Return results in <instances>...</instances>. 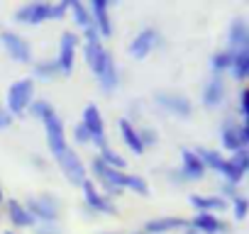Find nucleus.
<instances>
[{"label":"nucleus","mask_w":249,"mask_h":234,"mask_svg":"<svg viewBox=\"0 0 249 234\" xmlns=\"http://www.w3.org/2000/svg\"><path fill=\"white\" fill-rule=\"evenodd\" d=\"M22 202H25L27 212L35 217L37 224H42V222H59V219H61V210H64V205H61V200H59L54 193L27 195Z\"/></svg>","instance_id":"nucleus-4"},{"label":"nucleus","mask_w":249,"mask_h":234,"mask_svg":"<svg viewBox=\"0 0 249 234\" xmlns=\"http://www.w3.org/2000/svg\"><path fill=\"white\" fill-rule=\"evenodd\" d=\"M196 154H198V159L203 161V166H205V171H213V173H222V168H225V161H227V156H222L217 149H208V147H196L193 149Z\"/></svg>","instance_id":"nucleus-23"},{"label":"nucleus","mask_w":249,"mask_h":234,"mask_svg":"<svg viewBox=\"0 0 249 234\" xmlns=\"http://www.w3.org/2000/svg\"><path fill=\"white\" fill-rule=\"evenodd\" d=\"M35 100V78H18L15 83L8 85L5 95V112L13 117H22Z\"/></svg>","instance_id":"nucleus-3"},{"label":"nucleus","mask_w":249,"mask_h":234,"mask_svg":"<svg viewBox=\"0 0 249 234\" xmlns=\"http://www.w3.org/2000/svg\"><path fill=\"white\" fill-rule=\"evenodd\" d=\"M120 137H122L124 147H127L135 156H142L144 154V147H142L140 134H137V125H132L127 117H122V120H120Z\"/></svg>","instance_id":"nucleus-22"},{"label":"nucleus","mask_w":249,"mask_h":234,"mask_svg":"<svg viewBox=\"0 0 249 234\" xmlns=\"http://www.w3.org/2000/svg\"><path fill=\"white\" fill-rule=\"evenodd\" d=\"M83 42H103V39H100L98 30L90 25V27H86V30H83Z\"/></svg>","instance_id":"nucleus-39"},{"label":"nucleus","mask_w":249,"mask_h":234,"mask_svg":"<svg viewBox=\"0 0 249 234\" xmlns=\"http://www.w3.org/2000/svg\"><path fill=\"white\" fill-rule=\"evenodd\" d=\"M0 44H3L5 54L13 61H18V64H32V47L15 30H3V32H0Z\"/></svg>","instance_id":"nucleus-12"},{"label":"nucleus","mask_w":249,"mask_h":234,"mask_svg":"<svg viewBox=\"0 0 249 234\" xmlns=\"http://www.w3.org/2000/svg\"><path fill=\"white\" fill-rule=\"evenodd\" d=\"M154 105L174 117H178V120H188V117L193 115V102L191 98H186L183 93H174V90H157L154 93Z\"/></svg>","instance_id":"nucleus-7"},{"label":"nucleus","mask_w":249,"mask_h":234,"mask_svg":"<svg viewBox=\"0 0 249 234\" xmlns=\"http://www.w3.org/2000/svg\"><path fill=\"white\" fill-rule=\"evenodd\" d=\"M83 59H86V66L93 71L100 90L112 95L120 88V68H117L112 54L105 49V44L103 42H83Z\"/></svg>","instance_id":"nucleus-1"},{"label":"nucleus","mask_w":249,"mask_h":234,"mask_svg":"<svg viewBox=\"0 0 249 234\" xmlns=\"http://www.w3.org/2000/svg\"><path fill=\"white\" fill-rule=\"evenodd\" d=\"M5 202V193H3V185H0V205Z\"/></svg>","instance_id":"nucleus-42"},{"label":"nucleus","mask_w":249,"mask_h":234,"mask_svg":"<svg viewBox=\"0 0 249 234\" xmlns=\"http://www.w3.org/2000/svg\"><path fill=\"white\" fill-rule=\"evenodd\" d=\"M56 166H59V171L66 176V181H69L71 185H76V188H81L83 181L90 178V176H88V166L83 164V159H81L71 147L56 159Z\"/></svg>","instance_id":"nucleus-11"},{"label":"nucleus","mask_w":249,"mask_h":234,"mask_svg":"<svg viewBox=\"0 0 249 234\" xmlns=\"http://www.w3.org/2000/svg\"><path fill=\"white\" fill-rule=\"evenodd\" d=\"M0 219H3V212H0Z\"/></svg>","instance_id":"nucleus-47"},{"label":"nucleus","mask_w":249,"mask_h":234,"mask_svg":"<svg viewBox=\"0 0 249 234\" xmlns=\"http://www.w3.org/2000/svg\"><path fill=\"white\" fill-rule=\"evenodd\" d=\"M239 120H234L232 115H227L225 120H222V125H220V144H222V149L227 151V154H232V151H237V149H247L244 144H242V139H239Z\"/></svg>","instance_id":"nucleus-19"},{"label":"nucleus","mask_w":249,"mask_h":234,"mask_svg":"<svg viewBox=\"0 0 249 234\" xmlns=\"http://www.w3.org/2000/svg\"><path fill=\"white\" fill-rule=\"evenodd\" d=\"M59 76H61V71H59L56 59H39V61H32V78L54 81V78H59Z\"/></svg>","instance_id":"nucleus-26"},{"label":"nucleus","mask_w":249,"mask_h":234,"mask_svg":"<svg viewBox=\"0 0 249 234\" xmlns=\"http://www.w3.org/2000/svg\"><path fill=\"white\" fill-rule=\"evenodd\" d=\"M161 44H164V37H161V32H159L157 27H142V30L132 37V42L127 44V54H130L132 59L142 61V59H147L152 51H157Z\"/></svg>","instance_id":"nucleus-9"},{"label":"nucleus","mask_w":249,"mask_h":234,"mask_svg":"<svg viewBox=\"0 0 249 234\" xmlns=\"http://www.w3.org/2000/svg\"><path fill=\"white\" fill-rule=\"evenodd\" d=\"M73 142L78 144V147H88L90 144V137H88V132H86V127L78 122V125H73Z\"/></svg>","instance_id":"nucleus-37"},{"label":"nucleus","mask_w":249,"mask_h":234,"mask_svg":"<svg viewBox=\"0 0 249 234\" xmlns=\"http://www.w3.org/2000/svg\"><path fill=\"white\" fill-rule=\"evenodd\" d=\"M176 229H188V219L181 215H161V217L147 219L142 227V232H147V234H169Z\"/></svg>","instance_id":"nucleus-16"},{"label":"nucleus","mask_w":249,"mask_h":234,"mask_svg":"<svg viewBox=\"0 0 249 234\" xmlns=\"http://www.w3.org/2000/svg\"><path fill=\"white\" fill-rule=\"evenodd\" d=\"M117 185H120L122 190H132L135 195H149V183L144 181V176H137V173L120 171Z\"/></svg>","instance_id":"nucleus-24"},{"label":"nucleus","mask_w":249,"mask_h":234,"mask_svg":"<svg viewBox=\"0 0 249 234\" xmlns=\"http://www.w3.org/2000/svg\"><path fill=\"white\" fill-rule=\"evenodd\" d=\"M181 173H183V178L188 181V183H198V181H203L205 178V166H203V161L198 159V154L193 151V149H188V147H183L181 149V168H178Z\"/></svg>","instance_id":"nucleus-18"},{"label":"nucleus","mask_w":249,"mask_h":234,"mask_svg":"<svg viewBox=\"0 0 249 234\" xmlns=\"http://www.w3.org/2000/svg\"><path fill=\"white\" fill-rule=\"evenodd\" d=\"M98 234H120V232H98Z\"/></svg>","instance_id":"nucleus-44"},{"label":"nucleus","mask_w":249,"mask_h":234,"mask_svg":"<svg viewBox=\"0 0 249 234\" xmlns=\"http://www.w3.org/2000/svg\"><path fill=\"white\" fill-rule=\"evenodd\" d=\"M10 125H13V117L5 112V107H3V105H0V130H8Z\"/></svg>","instance_id":"nucleus-40"},{"label":"nucleus","mask_w":249,"mask_h":234,"mask_svg":"<svg viewBox=\"0 0 249 234\" xmlns=\"http://www.w3.org/2000/svg\"><path fill=\"white\" fill-rule=\"evenodd\" d=\"M105 166H110V168H115V171H124V166H127V161H124V156H120L112 147H105V149H100L98 154H95Z\"/></svg>","instance_id":"nucleus-29"},{"label":"nucleus","mask_w":249,"mask_h":234,"mask_svg":"<svg viewBox=\"0 0 249 234\" xmlns=\"http://www.w3.org/2000/svg\"><path fill=\"white\" fill-rule=\"evenodd\" d=\"M237 117H239V122H247V117H249V90L244 85L239 88V95H237Z\"/></svg>","instance_id":"nucleus-32"},{"label":"nucleus","mask_w":249,"mask_h":234,"mask_svg":"<svg viewBox=\"0 0 249 234\" xmlns=\"http://www.w3.org/2000/svg\"><path fill=\"white\" fill-rule=\"evenodd\" d=\"M81 125L86 127L88 137H90V144L100 151L107 144V134H105V122H103V115H100V107L95 102H88L83 107V115H81Z\"/></svg>","instance_id":"nucleus-8"},{"label":"nucleus","mask_w":249,"mask_h":234,"mask_svg":"<svg viewBox=\"0 0 249 234\" xmlns=\"http://www.w3.org/2000/svg\"><path fill=\"white\" fill-rule=\"evenodd\" d=\"M166 181H169V183H174V185H186V183H188L178 168H171V171H166Z\"/></svg>","instance_id":"nucleus-38"},{"label":"nucleus","mask_w":249,"mask_h":234,"mask_svg":"<svg viewBox=\"0 0 249 234\" xmlns=\"http://www.w3.org/2000/svg\"><path fill=\"white\" fill-rule=\"evenodd\" d=\"M230 66H232V51L230 49H217L210 56V73L225 76V73H230Z\"/></svg>","instance_id":"nucleus-27"},{"label":"nucleus","mask_w":249,"mask_h":234,"mask_svg":"<svg viewBox=\"0 0 249 234\" xmlns=\"http://www.w3.org/2000/svg\"><path fill=\"white\" fill-rule=\"evenodd\" d=\"M52 107H54V105H52L49 100H44V98H35L27 112H30V115L35 117V120H42V117H44V115H47V112H49Z\"/></svg>","instance_id":"nucleus-34"},{"label":"nucleus","mask_w":249,"mask_h":234,"mask_svg":"<svg viewBox=\"0 0 249 234\" xmlns=\"http://www.w3.org/2000/svg\"><path fill=\"white\" fill-rule=\"evenodd\" d=\"M227 98V83H225V76H215L210 73L208 81L203 83L200 88V105L208 107V110H215L225 102Z\"/></svg>","instance_id":"nucleus-13"},{"label":"nucleus","mask_w":249,"mask_h":234,"mask_svg":"<svg viewBox=\"0 0 249 234\" xmlns=\"http://www.w3.org/2000/svg\"><path fill=\"white\" fill-rule=\"evenodd\" d=\"M230 76L237 83H244L249 78V49H239L232 51V66H230Z\"/></svg>","instance_id":"nucleus-25"},{"label":"nucleus","mask_w":249,"mask_h":234,"mask_svg":"<svg viewBox=\"0 0 249 234\" xmlns=\"http://www.w3.org/2000/svg\"><path fill=\"white\" fill-rule=\"evenodd\" d=\"M186 234H198V232H193V229H191V227H188V229H186Z\"/></svg>","instance_id":"nucleus-43"},{"label":"nucleus","mask_w":249,"mask_h":234,"mask_svg":"<svg viewBox=\"0 0 249 234\" xmlns=\"http://www.w3.org/2000/svg\"><path fill=\"white\" fill-rule=\"evenodd\" d=\"M42 127H44V134H47V149L49 154L54 156V161L69 149V142H66V130H64V122H61V117L59 112L52 107L44 117H42Z\"/></svg>","instance_id":"nucleus-5"},{"label":"nucleus","mask_w":249,"mask_h":234,"mask_svg":"<svg viewBox=\"0 0 249 234\" xmlns=\"http://www.w3.org/2000/svg\"><path fill=\"white\" fill-rule=\"evenodd\" d=\"M5 217H8V222L15 229H32L37 224L35 217L27 212L25 202L22 200H15V198H5Z\"/></svg>","instance_id":"nucleus-17"},{"label":"nucleus","mask_w":249,"mask_h":234,"mask_svg":"<svg viewBox=\"0 0 249 234\" xmlns=\"http://www.w3.org/2000/svg\"><path fill=\"white\" fill-rule=\"evenodd\" d=\"M32 229H35V234H64L59 222H42V224H35Z\"/></svg>","instance_id":"nucleus-35"},{"label":"nucleus","mask_w":249,"mask_h":234,"mask_svg":"<svg viewBox=\"0 0 249 234\" xmlns=\"http://www.w3.org/2000/svg\"><path fill=\"white\" fill-rule=\"evenodd\" d=\"M30 164H32L35 168H47V161H44L42 156H32V159H30Z\"/></svg>","instance_id":"nucleus-41"},{"label":"nucleus","mask_w":249,"mask_h":234,"mask_svg":"<svg viewBox=\"0 0 249 234\" xmlns=\"http://www.w3.org/2000/svg\"><path fill=\"white\" fill-rule=\"evenodd\" d=\"M227 159H230V164H232L237 171H242V173L249 171V149H237V151H232Z\"/></svg>","instance_id":"nucleus-30"},{"label":"nucleus","mask_w":249,"mask_h":234,"mask_svg":"<svg viewBox=\"0 0 249 234\" xmlns=\"http://www.w3.org/2000/svg\"><path fill=\"white\" fill-rule=\"evenodd\" d=\"M5 234H15V229H10V232H5Z\"/></svg>","instance_id":"nucleus-46"},{"label":"nucleus","mask_w":249,"mask_h":234,"mask_svg":"<svg viewBox=\"0 0 249 234\" xmlns=\"http://www.w3.org/2000/svg\"><path fill=\"white\" fill-rule=\"evenodd\" d=\"M188 227L198 234H225L230 229V224L220 219V215H210V212H196L188 219Z\"/></svg>","instance_id":"nucleus-15"},{"label":"nucleus","mask_w":249,"mask_h":234,"mask_svg":"<svg viewBox=\"0 0 249 234\" xmlns=\"http://www.w3.org/2000/svg\"><path fill=\"white\" fill-rule=\"evenodd\" d=\"M81 47V37L73 30H64L61 39H59V54H56V64L61 76H71L73 66H76V51Z\"/></svg>","instance_id":"nucleus-10"},{"label":"nucleus","mask_w":249,"mask_h":234,"mask_svg":"<svg viewBox=\"0 0 249 234\" xmlns=\"http://www.w3.org/2000/svg\"><path fill=\"white\" fill-rule=\"evenodd\" d=\"M237 195H239V185H234V183H225V181L220 183V198H222V200L230 202V200H234Z\"/></svg>","instance_id":"nucleus-36"},{"label":"nucleus","mask_w":249,"mask_h":234,"mask_svg":"<svg viewBox=\"0 0 249 234\" xmlns=\"http://www.w3.org/2000/svg\"><path fill=\"white\" fill-rule=\"evenodd\" d=\"M69 13V3L61 0V3H42V0H35V3H25L15 10L13 20L18 25H27V27H37L44 25L49 20H64Z\"/></svg>","instance_id":"nucleus-2"},{"label":"nucleus","mask_w":249,"mask_h":234,"mask_svg":"<svg viewBox=\"0 0 249 234\" xmlns=\"http://www.w3.org/2000/svg\"><path fill=\"white\" fill-rule=\"evenodd\" d=\"M230 51H239V49H249V25L247 20L237 17L230 22L227 27V47Z\"/></svg>","instance_id":"nucleus-20"},{"label":"nucleus","mask_w":249,"mask_h":234,"mask_svg":"<svg viewBox=\"0 0 249 234\" xmlns=\"http://www.w3.org/2000/svg\"><path fill=\"white\" fill-rule=\"evenodd\" d=\"M81 190H83V212L88 217H95V215H117V205L112 200H107L98 190V185L93 183V178H86L83 185H81Z\"/></svg>","instance_id":"nucleus-6"},{"label":"nucleus","mask_w":249,"mask_h":234,"mask_svg":"<svg viewBox=\"0 0 249 234\" xmlns=\"http://www.w3.org/2000/svg\"><path fill=\"white\" fill-rule=\"evenodd\" d=\"M110 0H93L88 5V13H90V20H93V27L98 30L100 39H110L112 37V17H110Z\"/></svg>","instance_id":"nucleus-14"},{"label":"nucleus","mask_w":249,"mask_h":234,"mask_svg":"<svg viewBox=\"0 0 249 234\" xmlns=\"http://www.w3.org/2000/svg\"><path fill=\"white\" fill-rule=\"evenodd\" d=\"M69 3V13L73 15V22L81 27V30H86V27H90L93 25V20H90V13H88V5L86 3H81V0H66Z\"/></svg>","instance_id":"nucleus-28"},{"label":"nucleus","mask_w":249,"mask_h":234,"mask_svg":"<svg viewBox=\"0 0 249 234\" xmlns=\"http://www.w3.org/2000/svg\"><path fill=\"white\" fill-rule=\"evenodd\" d=\"M188 202L196 212H210V215H217V212H225L230 210V202L222 200L220 195H200V193H191L188 195Z\"/></svg>","instance_id":"nucleus-21"},{"label":"nucleus","mask_w":249,"mask_h":234,"mask_svg":"<svg viewBox=\"0 0 249 234\" xmlns=\"http://www.w3.org/2000/svg\"><path fill=\"white\" fill-rule=\"evenodd\" d=\"M137 134H140V142H142L144 151L159 144V134H157L154 127H137Z\"/></svg>","instance_id":"nucleus-31"},{"label":"nucleus","mask_w":249,"mask_h":234,"mask_svg":"<svg viewBox=\"0 0 249 234\" xmlns=\"http://www.w3.org/2000/svg\"><path fill=\"white\" fill-rule=\"evenodd\" d=\"M230 207H232V215H234V219H244L247 217V212H249V200H247V195H237L234 200H230Z\"/></svg>","instance_id":"nucleus-33"},{"label":"nucleus","mask_w":249,"mask_h":234,"mask_svg":"<svg viewBox=\"0 0 249 234\" xmlns=\"http://www.w3.org/2000/svg\"><path fill=\"white\" fill-rule=\"evenodd\" d=\"M132 234H147V232H142V229H137V232H132Z\"/></svg>","instance_id":"nucleus-45"}]
</instances>
